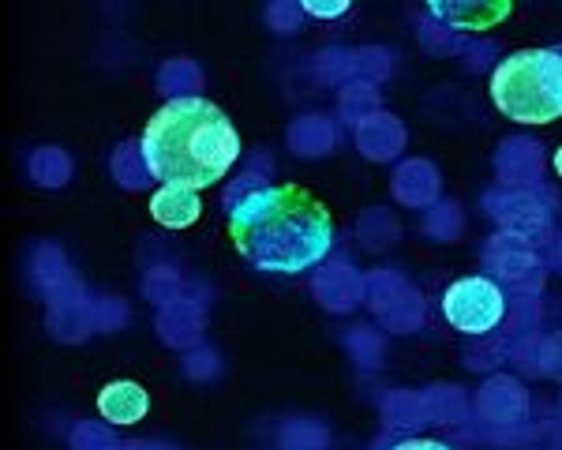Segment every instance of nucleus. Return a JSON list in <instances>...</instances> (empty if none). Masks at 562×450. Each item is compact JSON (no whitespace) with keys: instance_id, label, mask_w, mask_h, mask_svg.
<instances>
[{"instance_id":"f257e3e1","label":"nucleus","mask_w":562,"mask_h":450,"mask_svg":"<svg viewBox=\"0 0 562 450\" xmlns=\"http://www.w3.org/2000/svg\"><path fill=\"white\" fill-rule=\"evenodd\" d=\"M229 237L262 274H304L334 245V218L301 184H259L229 206Z\"/></svg>"},{"instance_id":"f03ea898","label":"nucleus","mask_w":562,"mask_h":450,"mask_svg":"<svg viewBox=\"0 0 562 450\" xmlns=\"http://www.w3.org/2000/svg\"><path fill=\"white\" fill-rule=\"evenodd\" d=\"M143 166L161 188H203L225 180L240 158V135L233 121L206 98H173L147 121Z\"/></svg>"},{"instance_id":"7ed1b4c3","label":"nucleus","mask_w":562,"mask_h":450,"mask_svg":"<svg viewBox=\"0 0 562 450\" xmlns=\"http://www.w3.org/2000/svg\"><path fill=\"white\" fill-rule=\"evenodd\" d=\"M492 102L514 124H551L562 116V53L521 49L492 71Z\"/></svg>"},{"instance_id":"20e7f679","label":"nucleus","mask_w":562,"mask_h":450,"mask_svg":"<svg viewBox=\"0 0 562 450\" xmlns=\"http://www.w3.org/2000/svg\"><path fill=\"white\" fill-rule=\"evenodd\" d=\"M442 315L461 335H487L503 323L506 315V293L498 290L492 278H458L442 293Z\"/></svg>"},{"instance_id":"39448f33","label":"nucleus","mask_w":562,"mask_h":450,"mask_svg":"<svg viewBox=\"0 0 562 450\" xmlns=\"http://www.w3.org/2000/svg\"><path fill=\"white\" fill-rule=\"evenodd\" d=\"M98 413L109 425H139L150 413V394L135 380H116L98 394Z\"/></svg>"},{"instance_id":"423d86ee","label":"nucleus","mask_w":562,"mask_h":450,"mask_svg":"<svg viewBox=\"0 0 562 450\" xmlns=\"http://www.w3.org/2000/svg\"><path fill=\"white\" fill-rule=\"evenodd\" d=\"M199 214H203L199 192H188V188H161L150 200V218L166 229H188L199 222Z\"/></svg>"},{"instance_id":"0eeeda50","label":"nucleus","mask_w":562,"mask_h":450,"mask_svg":"<svg viewBox=\"0 0 562 450\" xmlns=\"http://www.w3.org/2000/svg\"><path fill=\"white\" fill-rule=\"evenodd\" d=\"M428 12L454 31H492L498 20L510 15V4H431Z\"/></svg>"},{"instance_id":"6e6552de","label":"nucleus","mask_w":562,"mask_h":450,"mask_svg":"<svg viewBox=\"0 0 562 450\" xmlns=\"http://www.w3.org/2000/svg\"><path fill=\"white\" fill-rule=\"evenodd\" d=\"M304 12L307 15H319V20H334V15H346L349 4H315V0H307Z\"/></svg>"},{"instance_id":"1a4fd4ad","label":"nucleus","mask_w":562,"mask_h":450,"mask_svg":"<svg viewBox=\"0 0 562 450\" xmlns=\"http://www.w3.org/2000/svg\"><path fill=\"white\" fill-rule=\"evenodd\" d=\"M390 450H454V447L439 443V439H402V443H394Z\"/></svg>"},{"instance_id":"9d476101","label":"nucleus","mask_w":562,"mask_h":450,"mask_svg":"<svg viewBox=\"0 0 562 450\" xmlns=\"http://www.w3.org/2000/svg\"><path fill=\"white\" fill-rule=\"evenodd\" d=\"M555 173H559V177H562V147H559V150H555Z\"/></svg>"}]
</instances>
